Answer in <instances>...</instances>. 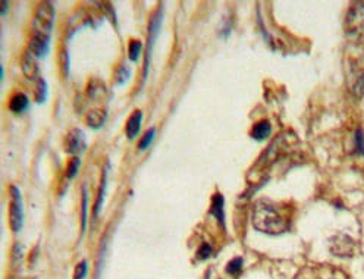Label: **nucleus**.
Returning <instances> with one entry per match:
<instances>
[{
    "label": "nucleus",
    "mask_w": 364,
    "mask_h": 279,
    "mask_svg": "<svg viewBox=\"0 0 364 279\" xmlns=\"http://www.w3.org/2000/svg\"><path fill=\"white\" fill-rule=\"evenodd\" d=\"M141 41L138 40H131L130 45H128V56H130V60L133 62H137L138 57H140V53H141Z\"/></svg>",
    "instance_id": "18"
},
{
    "label": "nucleus",
    "mask_w": 364,
    "mask_h": 279,
    "mask_svg": "<svg viewBox=\"0 0 364 279\" xmlns=\"http://www.w3.org/2000/svg\"><path fill=\"white\" fill-rule=\"evenodd\" d=\"M65 148H67L68 153H71V155H77L81 150H84V148H85V138H84V134H82L79 130H72L67 137Z\"/></svg>",
    "instance_id": "9"
},
{
    "label": "nucleus",
    "mask_w": 364,
    "mask_h": 279,
    "mask_svg": "<svg viewBox=\"0 0 364 279\" xmlns=\"http://www.w3.org/2000/svg\"><path fill=\"white\" fill-rule=\"evenodd\" d=\"M253 226L260 232L277 235L287 231L289 222L272 204L259 201L253 209Z\"/></svg>",
    "instance_id": "1"
},
{
    "label": "nucleus",
    "mask_w": 364,
    "mask_h": 279,
    "mask_svg": "<svg viewBox=\"0 0 364 279\" xmlns=\"http://www.w3.org/2000/svg\"><path fill=\"white\" fill-rule=\"evenodd\" d=\"M24 212H23V199L18 187H11V206H9V225L12 231L18 232L23 228Z\"/></svg>",
    "instance_id": "4"
},
{
    "label": "nucleus",
    "mask_w": 364,
    "mask_h": 279,
    "mask_svg": "<svg viewBox=\"0 0 364 279\" xmlns=\"http://www.w3.org/2000/svg\"><path fill=\"white\" fill-rule=\"evenodd\" d=\"M348 81L351 93H354L357 97H361L364 94V59L354 60Z\"/></svg>",
    "instance_id": "6"
},
{
    "label": "nucleus",
    "mask_w": 364,
    "mask_h": 279,
    "mask_svg": "<svg viewBox=\"0 0 364 279\" xmlns=\"http://www.w3.org/2000/svg\"><path fill=\"white\" fill-rule=\"evenodd\" d=\"M9 109L13 113H23L28 109V99L23 93H16L15 96H12L9 101Z\"/></svg>",
    "instance_id": "13"
},
{
    "label": "nucleus",
    "mask_w": 364,
    "mask_h": 279,
    "mask_svg": "<svg viewBox=\"0 0 364 279\" xmlns=\"http://www.w3.org/2000/svg\"><path fill=\"white\" fill-rule=\"evenodd\" d=\"M160 24H162V11H157L152 16L150 24H148V45H147V55H145V63H144V77H147V71H148V62L152 57V49L156 41V37L160 30Z\"/></svg>",
    "instance_id": "8"
},
{
    "label": "nucleus",
    "mask_w": 364,
    "mask_h": 279,
    "mask_svg": "<svg viewBox=\"0 0 364 279\" xmlns=\"http://www.w3.org/2000/svg\"><path fill=\"white\" fill-rule=\"evenodd\" d=\"M47 96V84H46L45 79H38V87L35 90V100L38 103H43Z\"/></svg>",
    "instance_id": "21"
},
{
    "label": "nucleus",
    "mask_w": 364,
    "mask_h": 279,
    "mask_svg": "<svg viewBox=\"0 0 364 279\" xmlns=\"http://www.w3.org/2000/svg\"><path fill=\"white\" fill-rule=\"evenodd\" d=\"M104 121H106V112L101 111V109L91 111L89 115H87V118H85L87 125L91 126V128H96V130H97V128H101Z\"/></svg>",
    "instance_id": "15"
},
{
    "label": "nucleus",
    "mask_w": 364,
    "mask_h": 279,
    "mask_svg": "<svg viewBox=\"0 0 364 279\" xmlns=\"http://www.w3.org/2000/svg\"><path fill=\"white\" fill-rule=\"evenodd\" d=\"M141 121H143V112L141 111H135L131 115V118L128 119L126 122V135L128 138H135L138 131H140V126H141Z\"/></svg>",
    "instance_id": "12"
},
{
    "label": "nucleus",
    "mask_w": 364,
    "mask_h": 279,
    "mask_svg": "<svg viewBox=\"0 0 364 279\" xmlns=\"http://www.w3.org/2000/svg\"><path fill=\"white\" fill-rule=\"evenodd\" d=\"M355 150L358 155H364V134L361 130L355 133Z\"/></svg>",
    "instance_id": "23"
},
{
    "label": "nucleus",
    "mask_w": 364,
    "mask_h": 279,
    "mask_svg": "<svg viewBox=\"0 0 364 279\" xmlns=\"http://www.w3.org/2000/svg\"><path fill=\"white\" fill-rule=\"evenodd\" d=\"M272 133V126L269 121H259L251 130V137L254 140H265Z\"/></svg>",
    "instance_id": "14"
},
{
    "label": "nucleus",
    "mask_w": 364,
    "mask_h": 279,
    "mask_svg": "<svg viewBox=\"0 0 364 279\" xmlns=\"http://www.w3.org/2000/svg\"><path fill=\"white\" fill-rule=\"evenodd\" d=\"M210 254H211V248L207 244H204V246L201 247V250H199V259H201V260L207 259Z\"/></svg>",
    "instance_id": "26"
},
{
    "label": "nucleus",
    "mask_w": 364,
    "mask_h": 279,
    "mask_svg": "<svg viewBox=\"0 0 364 279\" xmlns=\"http://www.w3.org/2000/svg\"><path fill=\"white\" fill-rule=\"evenodd\" d=\"M87 272H89V266H87V262H81L75 269V273H74V278L75 279H84L87 276Z\"/></svg>",
    "instance_id": "25"
},
{
    "label": "nucleus",
    "mask_w": 364,
    "mask_h": 279,
    "mask_svg": "<svg viewBox=\"0 0 364 279\" xmlns=\"http://www.w3.org/2000/svg\"><path fill=\"white\" fill-rule=\"evenodd\" d=\"M155 134H156L155 128L147 130V131L144 133L143 137H141L140 143H138V148H140V150H145L148 145L152 144V141H153V138H155Z\"/></svg>",
    "instance_id": "19"
},
{
    "label": "nucleus",
    "mask_w": 364,
    "mask_h": 279,
    "mask_svg": "<svg viewBox=\"0 0 364 279\" xmlns=\"http://www.w3.org/2000/svg\"><path fill=\"white\" fill-rule=\"evenodd\" d=\"M355 244L354 241L348 237V235H335L331 240V251L335 256H342V257H351L354 256V251H355Z\"/></svg>",
    "instance_id": "7"
},
{
    "label": "nucleus",
    "mask_w": 364,
    "mask_h": 279,
    "mask_svg": "<svg viewBox=\"0 0 364 279\" xmlns=\"http://www.w3.org/2000/svg\"><path fill=\"white\" fill-rule=\"evenodd\" d=\"M85 223H87V192L84 190V194H82V212H81V231L85 229Z\"/></svg>",
    "instance_id": "24"
},
{
    "label": "nucleus",
    "mask_w": 364,
    "mask_h": 279,
    "mask_svg": "<svg viewBox=\"0 0 364 279\" xmlns=\"http://www.w3.org/2000/svg\"><path fill=\"white\" fill-rule=\"evenodd\" d=\"M106 181H108V169H104L103 177H101V182H100V190H99V199L96 203V207L93 210V216L97 218L100 210H101V204H103V199H104V190H106Z\"/></svg>",
    "instance_id": "17"
},
{
    "label": "nucleus",
    "mask_w": 364,
    "mask_h": 279,
    "mask_svg": "<svg viewBox=\"0 0 364 279\" xmlns=\"http://www.w3.org/2000/svg\"><path fill=\"white\" fill-rule=\"evenodd\" d=\"M78 167H79V159H78V157H74V159L68 163V169H67L68 178H74V177L77 175Z\"/></svg>",
    "instance_id": "22"
},
{
    "label": "nucleus",
    "mask_w": 364,
    "mask_h": 279,
    "mask_svg": "<svg viewBox=\"0 0 364 279\" xmlns=\"http://www.w3.org/2000/svg\"><path fill=\"white\" fill-rule=\"evenodd\" d=\"M241 269H243V259H241V257H237V259H233V260L229 262V265H228V268H226V272H228L229 275H232V276H237V275L241 272Z\"/></svg>",
    "instance_id": "20"
},
{
    "label": "nucleus",
    "mask_w": 364,
    "mask_h": 279,
    "mask_svg": "<svg viewBox=\"0 0 364 279\" xmlns=\"http://www.w3.org/2000/svg\"><path fill=\"white\" fill-rule=\"evenodd\" d=\"M347 35L358 43H364V3H354L345 18Z\"/></svg>",
    "instance_id": "3"
},
{
    "label": "nucleus",
    "mask_w": 364,
    "mask_h": 279,
    "mask_svg": "<svg viewBox=\"0 0 364 279\" xmlns=\"http://www.w3.org/2000/svg\"><path fill=\"white\" fill-rule=\"evenodd\" d=\"M55 23V9L50 2H43L38 5L31 24V35L50 38L52 28Z\"/></svg>",
    "instance_id": "2"
},
{
    "label": "nucleus",
    "mask_w": 364,
    "mask_h": 279,
    "mask_svg": "<svg viewBox=\"0 0 364 279\" xmlns=\"http://www.w3.org/2000/svg\"><path fill=\"white\" fill-rule=\"evenodd\" d=\"M297 279H347L342 272L331 266H313V268L304 269Z\"/></svg>",
    "instance_id": "5"
},
{
    "label": "nucleus",
    "mask_w": 364,
    "mask_h": 279,
    "mask_svg": "<svg viewBox=\"0 0 364 279\" xmlns=\"http://www.w3.org/2000/svg\"><path fill=\"white\" fill-rule=\"evenodd\" d=\"M23 72L24 75L28 79H37L38 77V63H37V57L31 52H25L23 56Z\"/></svg>",
    "instance_id": "10"
},
{
    "label": "nucleus",
    "mask_w": 364,
    "mask_h": 279,
    "mask_svg": "<svg viewBox=\"0 0 364 279\" xmlns=\"http://www.w3.org/2000/svg\"><path fill=\"white\" fill-rule=\"evenodd\" d=\"M223 204H225V200L222 197L221 194H216L213 197V201H211V209H210V214L215 216L218 221L221 223L225 222V214H223Z\"/></svg>",
    "instance_id": "16"
},
{
    "label": "nucleus",
    "mask_w": 364,
    "mask_h": 279,
    "mask_svg": "<svg viewBox=\"0 0 364 279\" xmlns=\"http://www.w3.org/2000/svg\"><path fill=\"white\" fill-rule=\"evenodd\" d=\"M49 41H50V38L31 35L30 45H28V52H31L35 57H43L49 52Z\"/></svg>",
    "instance_id": "11"
}]
</instances>
